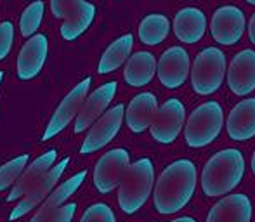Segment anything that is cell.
<instances>
[{
  "instance_id": "8992f818",
  "label": "cell",
  "mask_w": 255,
  "mask_h": 222,
  "mask_svg": "<svg viewBox=\"0 0 255 222\" xmlns=\"http://www.w3.org/2000/svg\"><path fill=\"white\" fill-rule=\"evenodd\" d=\"M51 10L64 19L61 35L64 40H75L89 30L96 17V5L85 0H51Z\"/></svg>"
},
{
  "instance_id": "4fadbf2b",
  "label": "cell",
  "mask_w": 255,
  "mask_h": 222,
  "mask_svg": "<svg viewBox=\"0 0 255 222\" xmlns=\"http://www.w3.org/2000/svg\"><path fill=\"white\" fill-rule=\"evenodd\" d=\"M68 163H70V158H64V160H61L57 165H52L51 168H49L47 174H45L44 177H42L40 181H38L37 184H35L33 188H31L30 191H28L26 195L23 196V198H19L16 209L10 212L9 219L10 221L21 219L23 216L30 214L33 209H37V207L40 205V203L44 202V200L47 198L49 195H51L52 189L56 188L57 181H59L61 175L64 174Z\"/></svg>"
},
{
  "instance_id": "484cf974",
  "label": "cell",
  "mask_w": 255,
  "mask_h": 222,
  "mask_svg": "<svg viewBox=\"0 0 255 222\" xmlns=\"http://www.w3.org/2000/svg\"><path fill=\"white\" fill-rule=\"evenodd\" d=\"M44 9H45V3L42 0H37V2L30 3V7H26L21 16L19 21V28H21V33L23 37L30 38L31 35H35V31L40 28V23L44 19Z\"/></svg>"
},
{
  "instance_id": "603a6c76",
  "label": "cell",
  "mask_w": 255,
  "mask_h": 222,
  "mask_svg": "<svg viewBox=\"0 0 255 222\" xmlns=\"http://www.w3.org/2000/svg\"><path fill=\"white\" fill-rule=\"evenodd\" d=\"M85 177H87V172L82 170V172H78V174H75L73 177L68 179V181H64L61 186H57V189H54L51 195H49L47 198L40 203V209H38V212L33 216L31 222H38L42 217H45L47 214H51L56 209H59V207L63 205V203L66 202L71 195L77 193V189L84 184Z\"/></svg>"
},
{
  "instance_id": "f1b7e54d",
  "label": "cell",
  "mask_w": 255,
  "mask_h": 222,
  "mask_svg": "<svg viewBox=\"0 0 255 222\" xmlns=\"http://www.w3.org/2000/svg\"><path fill=\"white\" fill-rule=\"evenodd\" d=\"M14 40V26L10 21H2L0 23V61L5 59L10 52Z\"/></svg>"
},
{
  "instance_id": "8fae6325",
  "label": "cell",
  "mask_w": 255,
  "mask_h": 222,
  "mask_svg": "<svg viewBox=\"0 0 255 222\" xmlns=\"http://www.w3.org/2000/svg\"><path fill=\"white\" fill-rule=\"evenodd\" d=\"M189 52L184 47H170L161 54L156 63V75L161 85L167 89H179L189 77Z\"/></svg>"
},
{
  "instance_id": "9c48e42d",
  "label": "cell",
  "mask_w": 255,
  "mask_h": 222,
  "mask_svg": "<svg viewBox=\"0 0 255 222\" xmlns=\"http://www.w3.org/2000/svg\"><path fill=\"white\" fill-rule=\"evenodd\" d=\"M245 12L236 5H222L214 12L210 21V33L221 45H235L245 33Z\"/></svg>"
},
{
  "instance_id": "7a4b0ae2",
  "label": "cell",
  "mask_w": 255,
  "mask_h": 222,
  "mask_svg": "<svg viewBox=\"0 0 255 222\" xmlns=\"http://www.w3.org/2000/svg\"><path fill=\"white\" fill-rule=\"evenodd\" d=\"M245 175V156L240 149L228 148L217 151L203 167L202 189L208 198L229 195L238 188Z\"/></svg>"
},
{
  "instance_id": "d6a6232c",
  "label": "cell",
  "mask_w": 255,
  "mask_h": 222,
  "mask_svg": "<svg viewBox=\"0 0 255 222\" xmlns=\"http://www.w3.org/2000/svg\"><path fill=\"white\" fill-rule=\"evenodd\" d=\"M252 172H254V175H255V151H254V155H252Z\"/></svg>"
},
{
  "instance_id": "5bb4252c",
  "label": "cell",
  "mask_w": 255,
  "mask_h": 222,
  "mask_svg": "<svg viewBox=\"0 0 255 222\" xmlns=\"http://www.w3.org/2000/svg\"><path fill=\"white\" fill-rule=\"evenodd\" d=\"M228 85L233 94L249 96L255 91V51L245 49L231 59L226 70Z\"/></svg>"
},
{
  "instance_id": "52a82bcc",
  "label": "cell",
  "mask_w": 255,
  "mask_h": 222,
  "mask_svg": "<svg viewBox=\"0 0 255 222\" xmlns=\"http://www.w3.org/2000/svg\"><path fill=\"white\" fill-rule=\"evenodd\" d=\"M186 123V108L179 99L172 98L158 106L149 132L153 139L160 144H172L179 137Z\"/></svg>"
},
{
  "instance_id": "d6986e66",
  "label": "cell",
  "mask_w": 255,
  "mask_h": 222,
  "mask_svg": "<svg viewBox=\"0 0 255 222\" xmlns=\"http://www.w3.org/2000/svg\"><path fill=\"white\" fill-rule=\"evenodd\" d=\"M158 111V99L151 92H141L137 94L127 106L124 118L127 121V127L134 134L148 130L151 125L154 114Z\"/></svg>"
},
{
  "instance_id": "5b68a950",
  "label": "cell",
  "mask_w": 255,
  "mask_h": 222,
  "mask_svg": "<svg viewBox=\"0 0 255 222\" xmlns=\"http://www.w3.org/2000/svg\"><path fill=\"white\" fill-rule=\"evenodd\" d=\"M226 54L217 47H207L196 56L191 66L193 91L200 96H210L219 91L226 78Z\"/></svg>"
},
{
  "instance_id": "836d02e7",
  "label": "cell",
  "mask_w": 255,
  "mask_h": 222,
  "mask_svg": "<svg viewBox=\"0 0 255 222\" xmlns=\"http://www.w3.org/2000/svg\"><path fill=\"white\" fill-rule=\"evenodd\" d=\"M245 2H249V3H252V5H255V0H245Z\"/></svg>"
},
{
  "instance_id": "1f68e13d",
  "label": "cell",
  "mask_w": 255,
  "mask_h": 222,
  "mask_svg": "<svg viewBox=\"0 0 255 222\" xmlns=\"http://www.w3.org/2000/svg\"><path fill=\"white\" fill-rule=\"evenodd\" d=\"M170 222H196V219H193V217H189V216H182V217H177V219H174Z\"/></svg>"
},
{
  "instance_id": "9a60e30c",
  "label": "cell",
  "mask_w": 255,
  "mask_h": 222,
  "mask_svg": "<svg viewBox=\"0 0 255 222\" xmlns=\"http://www.w3.org/2000/svg\"><path fill=\"white\" fill-rule=\"evenodd\" d=\"M117 82H108V84H103L101 87H98L92 94L85 98L84 105H82L77 114V120H75V134L87 130L108 110L110 103L113 101L115 94H117Z\"/></svg>"
},
{
  "instance_id": "cb8c5ba5",
  "label": "cell",
  "mask_w": 255,
  "mask_h": 222,
  "mask_svg": "<svg viewBox=\"0 0 255 222\" xmlns=\"http://www.w3.org/2000/svg\"><path fill=\"white\" fill-rule=\"evenodd\" d=\"M132 47H134V37H132L130 33L117 38V40L104 51V54L101 56V59H99L98 73L108 75V73H111V71L118 70V68L130 57Z\"/></svg>"
},
{
  "instance_id": "7c38bea8",
  "label": "cell",
  "mask_w": 255,
  "mask_h": 222,
  "mask_svg": "<svg viewBox=\"0 0 255 222\" xmlns=\"http://www.w3.org/2000/svg\"><path fill=\"white\" fill-rule=\"evenodd\" d=\"M91 84H92V78L87 77L85 80H82L80 84H78L77 87L63 99V101H61V105L57 106L56 113L52 114L51 121H49L47 128H45L44 135H42L44 141H49V139H52L54 135L63 132L64 128L70 125V121L73 120V118H77L78 111H80L82 105H84L85 98H87V94H89Z\"/></svg>"
},
{
  "instance_id": "3957f363",
  "label": "cell",
  "mask_w": 255,
  "mask_h": 222,
  "mask_svg": "<svg viewBox=\"0 0 255 222\" xmlns=\"http://www.w3.org/2000/svg\"><path fill=\"white\" fill-rule=\"evenodd\" d=\"M154 186V165L149 158H141L125 168L118 184V205L127 216L139 212L151 196Z\"/></svg>"
},
{
  "instance_id": "4316f807",
  "label": "cell",
  "mask_w": 255,
  "mask_h": 222,
  "mask_svg": "<svg viewBox=\"0 0 255 222\" xmlns=\"http://www.w3.org/2000/svg\"><path fill=\"white\" fill-rule=\"evenodd\" d=\"M28 160H30L28 155H21V156L12 158L10 162H7L5 165L0 167V191L10 188V186L16 182V179L21 175V172L26 168Z\"/></svg>"
},
{
  "instance_id": "4dcf8cb0",
  "label": "cell",
  "mask_w": 255,
  "mask_h": 222,
  "mask_svg": "<svg viewBox=\"0 0 255 222\" xmlns=\"http://www.w3.org/2000/svg\"><path fill=\"white\" fill-rule=\"evenodd\" d=\"M249 37H250V42L255 45V14L249 21Z\"/></svg>"
},
{
  "instance_id": "2e32d148",
  "label": "cell",
  "mask_w": 255,
  "mask_h": 222,
  "mask_svg": "<svg viewBox=\"0 0 255 222\" xmlns=\"http://www.w3.org/2000/svg\"><path fill=\"white\" fill-rule=\"evenodd\" d=\"M49 40L44 33L31 35L21 47L17 56V77L21 80H31L42 71L47 59Z\"/></svg>"
},
{
  "instance_id": "e0dca14e",
  "label": "cell",
  "mask_w": 255,
  "mask_h": 222,
  "mask_svg": "<svg viewBox=\"0 0 255 222\" xmlns=\"http://www.w3.org/2000/svg\"><path fill=\"white\" fill-rule=\"evenodd\" d=\"M254 207L252 202L243 193H235L219 200L210 209L207 222H250Z\"/></svg>"
},
{
  "instance_id": "7402d4cb",
  "label": "cell",
  "mask_w": 255,
  "mask_h": 222,
  "mask_svg": "<svg viewBox=\"0 0 255 222\" xmlns=\"http://www.w3.org/2000/svg\"><path fill=\"white\" fill-rule=\"evenodd\" d=\"M156 73V59L151 52L139 51L127 59L124 78L130 87H144L153 80Z\"/></svg>"
},
{
  "instance_id": "f546056e",
  "label": "cell",
  "mask_w": 255,
  "mask_h": 222,
  "mask_svg": "<svg viewBox=\"0 0 255 222\" xmlns=\"http://www.w3.org/2000/svg\"><path fill=\"white\" fill-rule=\"evenodd\" d=\"M75 212H77V203H68V205H61L54 212L42 217L38 222H71Z\"/></svg>"
},
{
  "instance_id": "30bf717a",
  "label": "cell",
  "mask_w": 255,
  "mask_h": 222,
  "mask_svg": "<svg viewBox=\"0 0 255 222\" xmlns=\"http://www.w3.org/2000/svg\"><path fill=\"white\" fill-rule=\"evenodd\" d=\"M128 165H130V155L127 149L115 148L104 153L94 168V186L98 191L108 195L115 188H118L122 175Z\"/></svg>"
},
{
  "instance_id": "277c9868",
  "label": "cell",
  "mask_w": 255,
  "mask_h": 222,
  "mask_svg": "<svg viewBox=\"0 0 255 222\" xmlns=\"http://www.w3.org/2000/svg\"><path fill=\"white\" fill-rule=\"evenodd\" d=\"M224 127V110L217 101H207L189 114L184 141L189 148H205L219 137Z\"/></svg>"
},
{
  "instance_id": "ffe728a7",
  "label": "cell",
  "mask_w": 255,
  "mask_h": 222,
  "mask_svg": "<svg viewBox=\"0 0 255 222\" xmlns=\"http://www.w3.org/2000/svg\"><path fill=\"white\" fill-rule=\"evenodd\" d=\"M207 31V17L198 7H184L174 17V33L182 44H196Z\"/></svg>"
},
{
  "instance_id": "6da1fadb",
  "label": "cell",
  "mask_w": 255,
  "mask_h": 222,
  "mask_svg": "<svg viewBox=\"0 0 255 222\" xmlns=\"http://www.w3.org/2000/svg\"><path fill=\"white\" fill-rule=\"evenodd\" d=\"M198 182V170L191 160H177L170 163L154 184V209L161 216L181 212L193 198Z\"/></svg>"
},
{
  "instance_id": "d4e9b609",
  "label": "cell",
  "mask_w": 255,
  "mask_h": 222,
  "mask_svg": "<svg viewBox=\"0 0 255 222\" xmlns=\"http://www.w3.org/2000/svg\"><path fill=\"white\" fill-rule=\"evenodd\" d=\"M170 21L163 14H149L139 24V38L144 45H158L168 37Z\"/></svg>"
},
{
  "instance_id": "44dd1931",
  "label": "cell",
  "mask_w": 255,
  "mask_h": 222,
  "mask_svg": "<svg viewBox=\"0 0 255 222\" xmlns=\"http://www.w3.org/2000/svg\"><path fill=\"white\" fill-rule=\"evenodd\" d=\"M226 128L233 141H249L255 137V98L245 99L231 110Z\"/></svg>"
},
{
  "instance_id": "e575fe53",
  "label": "cell",
  "mask_w": 255,
  "mask_h": 222,
  "mask_svg": "<svg viewBox=\"0 0 255 222\" xmlns=\"http://www.w3.org/2000/svg\"><path fill=\"white\" fill-rule=\"evenodd\" d=\"M2 78H3V73L0 71V85H2Z\"/></svg>"
},
{
  "instance_id": "83f0119b",
  "label": "cell",
  "mask_w": 255,
  "mask_h": 222,
  "mask_svg": "<svg viewBox=\"0 0 255 222\" xmlns=\"http://www.w3.org/2000/svg\"><path fill=\"white\" fill-rule=\"evenodd\" d=\"M80 222H117V217L106 203H94L84 212Z\"/></svg>"
},
{
  "instance_id": "ac0fdd59",
  "label": "cell",
  "mask_w": 255,
  "mask_h": 222,
  "mask_svg": "<svg viewBox=\"0 0 255 222\" xmlns=\"http://www.w3.org/2000/svg\"><path fill=\"white\" fill-rule=\"evenodd\" d=\"M56 160H57V151L56 149H51V151L38 156L30 165H26V168L21 172V175L12 184V189H10L9 196H7V202H16V200L23 198V196L47 174L49 168L56 163Z\"/></svg>"
},
{
  "instance_id": "ba28073f",
  "label": "cell",
  "mask_w": 255,
  "mask_h": 222,
  "mask_svg": "<svg viewBox=\"0 0 255 222\" xmlns=\"http://www.w3.org/2000/svg\"><path fill=\"white\" fill-rule=\"evenodd\" d=\"M124 114H125L124 105H117L113 108L104 111L101 116L91 125V130H89L87 137H85L84 144H82L80 153L89 155V153L99 151L106 144H110L117 137L118 132H120Z\"/></svg>"
}]
</instances>
